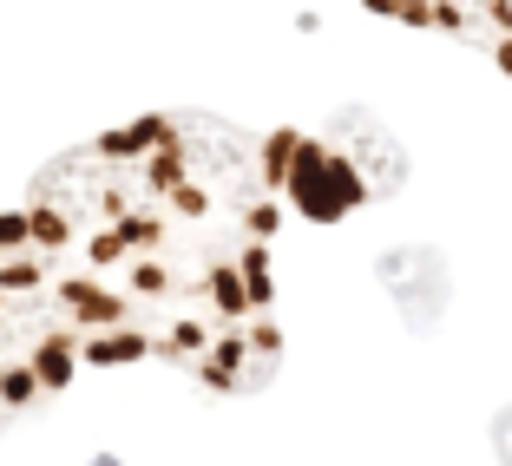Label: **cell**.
Returning <instances> with one entry per match:
<instances>
[{"instance_id":"cell-3","label":"cell","mask_w":512,"mask_h":466,"mask_svg":"<svg viewBox=\"0 0 512 466\" xmlns=\"http://www.w3.org/2000/svg\"><path fill=\"white\" fill-rule=\"evenodd\" d=\"M296 145H302V132L296 125H276L263 145H256V178H263V191H283V171H289V158H296Z\"/></svg>"},{"instance_id":"cell-8","label":"cell","mask_w":512,"mask_h":466,"mask_svg":"<svg viewBox=\"0 0 512 466\" xmlns=\"http://www.w3.org/2000/svg\"><path fill=\"white\" fill-rule=\"evenodd\" d=\"M362 7H368L375 20H394V7H401V0H362Z\"/></svg>"},{"instance_id":"cell-7","label":"cell","mask_w":512,"mask_h":466,"mask_svg":"<svg viewBox=\"0 0 512 466\" xmlns=\"http://www.w3.org/2000/svg\"><path fill=\"white\" fill-rule=\"evenodd\" d=\"M493 60H499V73L512 79V40H493Z\"/></svg>"},{"instance_id":"cell-5","label":"cell","mask_w":512,"mask_h":466,"mask_svg":"<svg viewBox=\"0 0 512 466\" xmlns=\"http://www.w3.org/2000/svg\"><path fill=\"white\" fill-rule=\"evenodd\" d=\"M394 20H401V27H414V33H434V0H401V7H394Z\"/></svg>"},{"instance_id":"cell-6","label":"cell","mask_w":512,"mask_h":466,"mask_svg":"<svg viewBox=\"0 0 512 466\" xmlns=\"http://www.w3.org/2000/svg\"><path fill=\"white\" fill-rule=\"evenodd\" d=\"M480 14L493 20V33H499V40H512V0H480Z\"/></svg>"},{"instance_id":"cell-2","label":"cell","mask_w":512,"mask_h":466,"mask_svg":"<svg viewBox=\"0 0 512 466\" xmlns=\"http://www.w3.org/2000/svg\"><path fill=\"white\" fill-rule=\"evenodd\" d=\"M276 197H289V211L309 217V224H342V217H355L375 191H368L362 165H355L348 151H335V145H322V138L302 132V145H296V158H289Z\"/></svg>"},{"instance_id":"cell-4","label":"cell","mask_w":512,"mask_h":466,"mask_svg":"<svg viewBox=\"0 0 512 466\" xmlns=\"http://www.w3.org/2000/svg\"><path fill=\"white\" fill-rule=\"evenodd\" d=\"M434 33H473L467 0H434Z\"/></svg>"},{"instance_id":"cell-1","label":"cell","mask_w":512,"mask_h":466,"mask_svg":"<svg viewBox=\"0 0 512 466\" xmlns=\"http://www.w3.org/2000/svg\"><path fill=\"white\" fill-rule=\"evenodd\" d=\"M79 329L60 302V270L27 211H0V427L79 381Z\"/></svg>"}]
</instances>
